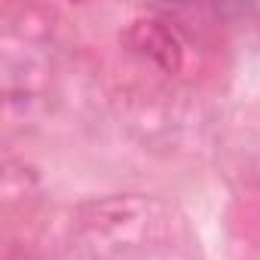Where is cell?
Returning a JSON list of instances; mask_svg holds the SVG:
<instances>
[{
  "instance_id": "obj_1",
  "label": "cell",
  "mask_w": 260,
  "mask_h": 260,
  "mask_svg": "<svg viewBox=\"0 0 260 260\" xmlns=\"http://www.w3.org/2000/svg\"><path fill=\"white\" fill-rule=\"evenodd\" d=\"M122 43L132 49L135 55L150 58L156 68H162V71H169V74L181 71V58H184L181 40H178V34H175L166 22H159V19H135L132 25L125 28Z\"/></svg>"
}]
</instances>
